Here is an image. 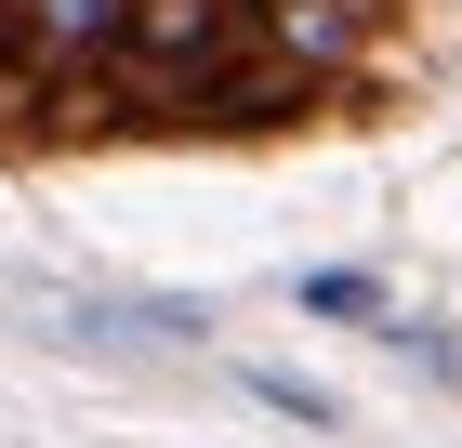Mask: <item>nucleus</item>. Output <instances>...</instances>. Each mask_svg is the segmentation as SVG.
<instances>
[{
    "mask_svg": "<svg viewBox=\"0 0 462 448\" xmlns=\"http://www.w3.org/2000/svg\"><path fill=\"white\" fill-rule=\"evenodd\" d=\"M238 382H251V409L304 422V435H344V396H330V382H304V370H238Z\"/></svg>",
    "mask_w": 462,
    "mask_h": 448,
    "instance_id": "2",
    "label": "nucleus"
},
{
    "mask_svg": "<svg viewBox=\"0 0 462 448\" xmlns=\"http://www.w3.org/2000/svg\"><path fill=\"white\" fill-rule=\"evenodd\" d=\"M14 304L53 316V343H93V356H119V343H212L199 304H133V290H14Z\"/></svg>",
    "mask_w": 462,
    "mask_h": 448,
    "instance_id": "1",
    "label": "nucleus"
},
{
    "mask_svg": "<svg viewBox=\"0 0 462 448\" xmlns=\"http://www.w3.org/2000/svg\"><path fill=\"white\" fill-rule=\"evenodd\" d=\"M304 316H383V290L356 264H330V277H304Z\"/></svg>",
    "mask_w": 462,
    "mask_h": 448,
    "instance_id": "3",
    "label": "nucleus"
}]
</instances>
